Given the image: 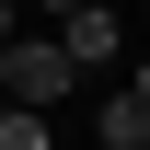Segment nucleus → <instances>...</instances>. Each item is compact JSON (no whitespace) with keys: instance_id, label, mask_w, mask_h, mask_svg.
Instances as JSON below:
<instances>
[{"instance_id":"nucleus-1","label":"nucleus","mask_w":150,"mask_h":150,"mask_svg":"<svg viewBox=\"0 0 150 150\" xmlns=\"http://www.w3.org/2000/svg\"><path fill=\"white\" fill-rule=\"evenodd\" d=\"M69 81H81V69H69L58 35H12V46H0V104H35V115H46Z\"/></svg>"},{"instance_id":"nucleus-2","label":"nucleus","mask_w":150,"mask_h":150,"mask_svg":"<svg viewBox=\"0 0 150 150\" xmlns=\"http://www.w3.org/2000/svg\"><path fill=\"white\" fill-rule=\"evenodd\" d=\"M58 46H69V69H104L127 35H115V12H104V0H81V12H58Z\"/></svg>"},{"instance_id":"nucleus-3","label":"nucleus","mask_w":150,"mask_h":150,"mask_svg":"<svg viewBox=\"0 0 150 150\" xmlns=\"http://www.w3.org/2000/svg\"><path fill=\"white\" fill-rule=\"evenodd\" d=\"M93 139H104V150H139V139H150V104H139V93H104V104H93Z\"/></svg>"},{"instance_id":"nucleus-4","label":"nucleus","mask_w":150,"mask_h":150,"mask_svg":"<svg viewBox=\"0 0 150 150\" xmlns=\"http://www.w3.org/2000/svg\"><path fill=\"white\" fill-rule=\"evenodd\" d=\"M0 150H58V127H46L35 104H0Z\"/></svg>"},{"instance_id":"nucleus-5","label":"nucleus","mask_w":150,"mask_h":150,"mask_svg":"<svg viewBox=\"0 0 150 150\" xmlns=\"http://www.w3.org/2000/svg\"><path fill=\"white\" fill-rule=\"evenodd\" d=\"M127 93H139V104H150V58H139V81H127Z\"/></svg>"},{"instance_id":"nucleus-6","label":"nucleus","mask_w":150,"mask_h":150,"mask_svg":"<svg viewBox=\"0 0 150 150\" xmlns=\"http://www.w3.org/2000/svg\"><path fill=\"white\" fill-rule=\"evenodd\" d=\"M0 46H12V0H0Z\"/></svg>"},{"instance_id":"nucleus-7","label":"nucleus","mask_w":150,"mask_h":150,"mask_svg":"<svg viewBox=\"0 0 150 150\" xmlns=\"http://www.w3.org/2000/svg\"><path fill=\"white\" fill-rule=\"evenodd\" d=\"M46 12H81V0H46Z\"/></svg>"},{"instance_id":"nucleus-8","label":"nucleus","mask_w":150,"mask_h":150,"mask_svg":"<svg viewBox=\"0 0 150 150\" xmlns=\"http://www.w3.org/2000/svg\"><path fill=\"white\" fill-rule=\"evenodd\" d=\"M139 150H150V139H139Z\"/></svg>"}]
</instances>
